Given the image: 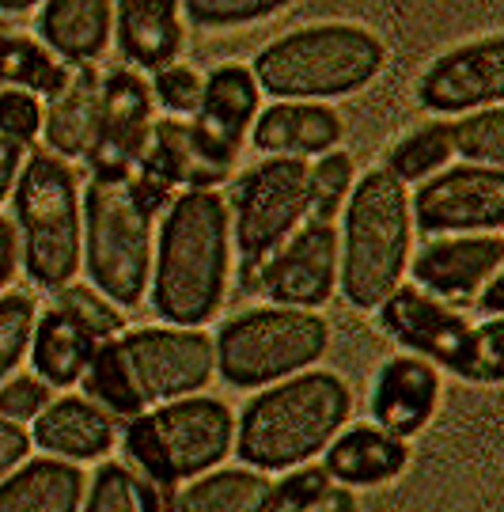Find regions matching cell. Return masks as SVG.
<instances>
[{"label": "cell", "mask_w": 504, "mask_h": 512, "mask_svg": "<svg viewBox=\"0 0 504 512\" xmlns=\"http://www.w3.org/2000/svg\"><path fill=\"white\" fill-rule=\"evenodd\" d=\"M228 274V202L216 190H186L163 213L152 258V308L171 327H201L224 304Z\"/></svg>", "instance_id": "obj_1"}, {"label": "cell", "mask_w": 504, "mask_h": 512, "mask_svg": "<svg viewBox=\"0 0 504 512\" xmlns=\"http://www.w3.org/2000/svg\"><path fill=\"white\" fill-rule=\"evenodd\" d=\"M213 338L198 327H141L95 346L84 387L91 403L137 418L148 406L198 395L213 380Z\"/></svg>", "instance_id": "obj_2"}, {"label": "cell", "mask_w": 504, "mask_h": 512, "mask_svg": "<svg viewBox=\"0 0 504 512\" xmlns=\"http://www.w3.org/2000/svg\"><path fill=\"white\" fill-rule=\"evenodd\" d=\"M353 395L338 372H304L258 391L235 425V452L254 471H285L342 433Z\"/></svg>", "instance_id": "obj_3"}, {"label": "cell", "mask_w": 504, "mask_h": 512, "mask_svg": "<svg viewBox=\"0 0 504 512\" xmlns=\"http://www.w3.org/2000/svg\"><path fill=\"white\" fill-rule=\"evenodd\" d=\"M387 65V46L360 23H311L273 38L254 57L251 76L258 92L288 103L338 99L368 88Z\"/></svg>", "instance_id": "obj_4"}, {"label": "cell", "mask_w": 504, "mask_h": 512, "mask_svg": "<svg viewBox=\"0 0 504 512\" xmlns=\"http://www.w3.org/2000/svg\"><path fill=\"white\" fill-rule=\"evenodd\" d=\"M338 281L360 311L379 308L410 266V194L387 167L360 179L342 205Z\"/></svg>", "instance_id": "obj_5"}, {"label": "cell", "mask_w": 504, "mask_h": 512, "mask_svg": "<svg viewBox=\"0 0 504 512\" xmlns=\"http://www.w3.org/2000/svg\"><path fill=\"white\" fill-rule=\"evenodd\" d=\"M16 217L23 232V270L42 289H65L80 274L84 220L72 167L57 152H35L19 167Z\"/></svg>", "instance_id": "obj_6"}, {"label": "cell", "mask_w": 504, "mask_h": 512, "mask_svg": "<svg viewBox=\"0 0 504 512\" xmlns=\"http://www.w3.org/2000/svg\"><path fill=\"white\" fill-rule=\"evenodd\" d=\"M235 421L220 399L186 395L129 421L126 452L160 490L213 471L232 452Z\"/></svg>", "instance_id": "obj_7"}, {"label": "cell", "mask_w": 504, "mask_h": 512, "mask_svg": "<svg viewBox=\"0 0 504 512\" xmlns=\"http://www.w3.org/2000/svg\"><path fill=\"white\" fill-rule=\"evenodd\" d=\"M330 346L323 315L304 308H258L228 319L216 334V368L235 387H266L315 365Z\"/></svg>", "instance_id": "obj_8"}, {"label": "cell", "mask_w": 504, "mask_h": 512, "mask_svg": "<svg viewBox=\"0 0 504 512\" xmlns=\"http://www.w3.org/2000/svg\"><path fill=\"white\" fill-rule=\"evenodd\" d=\"M84 266L118 308H137L152 270V213L126 183L91 179L84 194Z\"/></svg>", "instance_id": "obj_9"}, {"label": "cell", "mask_w": 504, "mask_h": 512, "mask_svg": "<svg viewBox=\"0 0 504 512\" xmlns=\"http://www.w3.org/2000/svg\"><path fill=\"white\" fill-rule=\"evenodd\" d=\"M383 330L432 365L451 368L470 384H497L504 372L501 319L470 327L463 315L444 308L425 289H395L379 304Z\"/></svg>", "instance_id": "obj_10"}, {"label": "cell", "mask_w": 504, "mask_h": 512, "mask_svg": "<svg viewBox=\"0 0 504 512\" xmlns=\"http://www.w3.org/2000/svg\"><path fill=\"white\" fill-rule=\"evenodd\" d=\"M307 213V164L292 156H266L235 190V247L243 258V285L258 293L262 266L292 236Z\"/></svg>", "instance_id": "obj_11"}, {"label": "cell", "mask_w": 504, "mask_h": 512, "mask_svg": "<svg viewBox=\"0 0 504 512\" xmlns=\"http://www.w3.org/2000/svg\"><path fill=\"white\" fill-rule=\"evenodd\" d=\"M152 88L144 84L133 69H114L103 76V95H99V126L95 141L88 148V164L95 179L107 183H126L141 164L152 141Z\"/></svg>", "instance_id": "obj_12"}, {"label": "cell", "mask_w": 504, "mask_h": 512, "mask_svg": "<svg viewBox=\"0 0 504 512\" xmlns=\"http://www.w3.org/2000/svg\"><path fill=\"white\" fill-rule=\"evenodd\" d=\"M414 220L425 236L497 232L504 224L501 167H448L414 194Z\"/></svg>", "instance_id": "obj_13"}, {"label": "cell", "mask_w": 504, "mask_h": 512, "mask_svg": "<svg viewBox=\"0 0 504 512\" xmlns=\"http://www.w3.org/2000/svg\"><path fill=\"white\" fill-rule=\"evenodd\" d=\"M504 95V38L486 35L440 54L417 80V99L432 114L497 107Z\"/></svg>", "instance_id": "obj_14"}, {"label": "cell", "mask_w": 504, "mask_h": 512, "mask_svg": "<svg viewBox=\"0 0 504 512\" xmlns=\"http://www.w3.org/2000/svg\"><path fill=\"white\" fill-rule=\"evenodd\" d=\"M334 285H338V232L334 224L319 220L288 236L258 274V289H266L277 308H323L334 296Z\"/></svg>", "instance_id": "obj_15"}, {"label": "cell", "mask_w": 504, "mask_h": 512, "mask_svg": "<svg viewBox=\"0 0 504 512\" xmlns=\"http://www.w3.org/2000/svg\"><path fill=\"white\" fill-rule=\"evenodd\" d=\"M141 175L156 179L163 190L186 186V190H213L224 183L235 167V152L216 148L209 137H201L194 122L163 118L152 126L148 152L141 156Z\"/></svg>", "instance_id": "obj_16"}, {"label": "cell", "mask_w": 504, "mask_h": 512, "mask_svg": "<svg viewBox=\"0 0 504 512\" xmlns=\"http://www.w3.org/2000/svg\"><path fill=\"white\" fill-rule=\"evenodd\" d=\"M440 403V372L417 353H398L376 372L372 384V418L379 429L410 440L417 437L436 414Z\"/></svg>", "instance_id": "obj_17"}, {"label": "cell", "mask_w": 504, "mask_h": 512, "mask_svg": "<svg viewBox=\"0 0 504 512\" xmlns=\"http://www.w3.org/2000/svg\"><path fill=\"white\" fill-rule=\"evenodd\" d=\"M501 262L504 239L497 232H474L425 243L414 258V277L436 296H470L501 270Z\"/></svg>", "instance_id": "obj_18"}, {"label": "cell", "mask_w": 504, "mask_h": 512, "mask_svg": "<svg viewBox=\"0 0 504 512\" xmlns=\"http://www.w3.org/2000/svg\"><path fill=\"white\" fill-rule=\"evenodd\" d=\"M345 137V122L334 107L323 103H288L266 107L251 126V141L266 156H326Z\"/></svg>", "instance_id": "obj_19"}, {"label": "cell", "mask_w": 504, "mask_h": 512, "mask_svg": "<svg viewBox=\"0 0 504 512\" xmlns=\"http://www.w3.org/2000/svg\"><path fill=\"white\" fill-rule=\"evenodd\" d=\"M258 118V84L247 65H216L213 73L201 80V99L194 110V126L201 137H209L216 148L235 152L243 137L251 133Z\"/></svg>", "instance_id": "obj_20"}, {"label": "cell", "mask_w": 504, "mask_h": 512, "mask_svg": "<svg viewBox=\"0 0 504 512\" xmlns=\"http://www.w3.org/2000/svg\"><path fill=\"white\" fill-rule=\"evenodd\" d=\"M114 418H110L103 406H95L91 399L80 395H65L50 403L35 418L31 429V444L46 448L50 456L61 459H103L114 448Z\"/></svg>", "instance_id": "obj_21"}, {"label": "cell", "mask_w": 504, "mask_h": 512, "mask_svg": "<svg viewBox=\"0 0 504 512\" xmlns=\"http://www.w3.org/2000/svg\"><path fill=\"white\" fill-rule=\"evenodd\" d=\"M410 444L379 425H353L326 444V475L338 478L345 490L383 486L406 471Z\"/></svg>", "instance_id": "obj_22"}, {"label": "cell", "mask_w": 504, "mask_h": 512, "mask_svg": "<svg viewBox=\"0 0 504 512\" xmlns=\"http://www.w3.org/2000/svg\"><path fill=\"white\" fill-rule=\"evenodd\" d=\"M114 0H42L38 35L69 65H91L107 50Z\"/></svg>", "instance_id": "obj_23"}, {"label": "cell", "mask_w": 504, "mask_h": 512, "mask_svg": "<svg viewBox=\"0 0 504 512\" xmlns=\"http://www.w3.org/2000/svg\"><path fill=\"white\" fill-rule=\"evenodd\" d=\"M179 0H118V46L141 69L175 65L182 50V19Z\"/></svg>", "instance_id": "obj_24"}, {"label": "cell", "mask_w": 504, "mask_h": 512, "mask_svg": "<svg viewBox=\"0 0 504 512\" xmlns=\"http://www.w3.org/2000/svg\"><path fill=\"white\" fill-rule=\"evenodd\" d=\"M84 471L69 459H31L0 478V512H80Z\"/></svg>", "instance_id": "obj_25"}, {"label": "cell", "mask_w": 504, "mask_h": 512, "mask_svg": "<svg viewBox=\"0 0 504 512\" xmlns=\"http://www.w3.org/2000/svg\"><path fill=\"white\" fill-rule=\"evenodd\" d=\"M99 95H103V73H95L91 65H76L61 95H54L50 107L42 110L50 152H57L61 160L88 156L99 126Z\"/></svg>", "instance_id": "obj_26"}, {"label": "cell", "mask_w": 504, "mask_h": 512, "mask_svg": "<svg viewBox=\"0 0 504 512\" xmlns=\"http://www.w3.org/2000/svg\"><path fill=\"white\" fill-rule=\"evenodd\" d=\"M95 334L84 323H76L69 311L50 308L42 319H35L31 330V365H35L38 380L50 387H69L88 372L91 357H95Z\"/></svg>", "instance_id": "obj_27"}, {"label": "cell", "mask_w": 504, "mask_h": 512, "mask_svg": "<svg viewBox=\"0 0 504 512\" xmlns=\"http://www.w3.org/2000/svg\"><path fill=\"white\" fill-rule=\"evenodd\" d=\"M72 69L31 35H0V84L54 99L69 84Z\"/></svg>", "instance_id": "obj_28"}, {"label": "cell", "mask_w": 504, "mask_h": 512, "mask_svg": "<svg viewBox=\"0 0 504 512\" xmlns=\"http://www.w3.org/2000/svg\"><path fill=\"white\" fill-rule=\"evenodd\" d=\"M270 478L262 471H213L190 482L179 497V512H262L270 497Z\"/></svg>", "instance_id": "obj_29"}, {"label": "cell", "mask_w": 504, "mask_h": 512, "mask_svg": "<svg viewBox=\"0 0 504 512\" xmlns=\"http://www.w3.org/2000/svg\"><path fill=\"white\" fill-rule=\"evenodd\" d=\"M451 160V129L432 122V126H421L414 133H406L391 156H387V171L395 175L398 183H421L436 175L440 167Z\"/></svg>", "instance_id": "obj_30"}, {"label": "cell", "mask_w": 504, "mask_h": 512, "mask_svg": "<svg viewBox=\"0 0 504 512\" xmlns=\"http://www.w3.org/2000/svg\"><path fill=\"white\" fill-rule=\"evenodd\" d=\"M349 190H353V156L349 152L319 156V164L307 167V213H311V220L334 224Z\"/></svg>", "instance_id": "obj_31"}, {"label": "cell", "mask_w": 504, "mask_h": 512, "mask_svg": "<svg viewBox=\"0 0 504 512\" xmlns=\"http://www.w3.org/2000/svg\"><path fill=\"white\" fill-rule=\"evenodd\" d=\"M451 129V152L467 156L478 167H501L504 164V110L482 107L470 110Z\"/></svg>", "instance_id": "obj_32"}, {"label": "cell", "mask_w": 504, "mask_h": 512, "mask_svg": "<svg viewBox=\"0 0 504 512\" xmlns=\"http://www.w3.org/2000/svg\"><path fill=\"white\" fill-rule=\"evenodd\" d=\"M84 512H148V482H137L122 463H107L91 478Z\"/></svg>", "instance_id": "obj_33"}, {"label": "cell", "mask_w": 504, "mask_h": 512, "mask_svg": "<svg viewBox=\"0 0 504 512\" xmlns=\"http://www.w3.org/2000/svg\"><path fill=\"white\" fill-rule=\"evenodd\" d=\"M35 300L23 293L0 296V384L12 376L23 361V353L31 346V330H35Z\"/></svg>", "instance_id": "obj_34"}, {"label": "cell", "mask_w": 504, "mask_h": 512, "mask_svg": "<svg viewBox=\"0 0 504 512\" xmlns=\"http://www.w3.org/2000/svg\"><path fill=\"white\" fill-rule=\"evenodd\" d=\"M54 308L69 311L76 323L95 334V338H118L126 330V315L118 311V304H110L99 289H80V285H65L57 289V304Z\"/></svg>", "instance_id": "obj_35"}, {"label": "cell", "mask_w": 504, "mask_h": 512, "mask_svg": "<svg viewBox=\"0 0 504 512\" xmlns=\"http://www.w3.org/2000/svg\"><path fill=\"white\" fill-rule=\"evenodd\" d=\"M292 0H179V8L198 27H247L273 12L288 8Z\"/></svg>", "instance_id": "obj_36"}, {"label": "cell", "mask_w": 504, "mask_h": 512, "mask_svg": "<svg viewBox=\"0 0 504 512\" xmlns=\"http://www.w3.org/2000/svg\"><path fill=\"white\" fill-rule=\"evenodd\" d=\"M326 490H330V475L323 467H300L281 482H273L262 512H311L323 501Z\"/></svg>", "instance_id": "obj_37"}, {"label": "cell", "mask_w": 504, "mask_h": 512, "mask_svg": "<svg viewBox=\"0 0 504 512\" xmlns=\"http://www.w3.org/2000/svg\"><path fill=\"white\" fill-rule=\"evenodd\" d=\"M152 99L171 114H194L201 99V76L190 65H163L156 69V80L148 84Z\"/></svg>", "instance_id": "obj_38"}, {"label": "cell", "mask_w": 504, "mask_h": 512, "mask_svg": "<svg viewBox=\"0 0 504 512\" xmlns=\"http://www.w3.org/2000/svg\"><path fill=\"white\" fill-rule=\"evenodd\" d=\"M42 129V103L38 95L19 92V88H4L0 92V137H12L19 145H27Z\"/></svg>", "instance_id": "obj_39"}, {"label": "cell", "mask_w": 504, "mask_h": 512, "mask_svg": "<svg viewBox=\"0 0 504 512\" xmlns=\"http://www.w3.org/2000/svg\"><path fill=\"white\" fill-rule=\"evenodd\" d=\"M50 406V384H42L38 376H19L0 387V418L8 421H35Z\"/></svg>", "instance_id": "obj_40"}, {"label": "cell", "mask_w": 504, "mask_h": 512, "mask_svg": "<svg viewBox=\"0 0 504 512\" xmlns=\"http://www.w3.org/2000/svg\"><path fill=\"white\" fill-rule=\"evenodd\" d=\"M31 452V433L19 425V421L0 418V478L8 471H16L19 463Z\"/></svg>", "instance_id": "obj_41"}, {"label": "cell", "mask_w": 504, "mask_h": 512, "mask_svg": "<svg viewBox=\"0 0 504 512\" xmlns=\"http://www.w3.org/2000/svg\"><path fill=\"white\" fill-rule=\"evenodd\" d=\"M19 167H23V145L12 137H0V202L16 190Z\"/></svg>", "instance_id": "obj_42"}, {"label": "cell", "mask_w": 504, "mask_h": 512, "mask_svg": "<svg viewBox=\"0 0 504 512\" xmlns=\"http://www.w3.org/2000/svg\"><path fill=\"white\" fill-rule=\"evenodd\" d=\"M16 274V228L12 220L0 217V289Z\"/></svg>", "instance_id": "obj_43"}, {"label": "cell", "mask_w": 504, "mask_h": 512, "mask_svg": "<svg viewBox=\"0 0 504 512\" xmlns=\"http://www.w3.org/2000/svg\"><path fill=\"white\" fill-rule=\"evenodd\" d=\"M311 512H357V497H353V490H345V486L342 490L330 486V490L323 494V501H319Z\"/></svg>", "instance_id": "obj_44"}, {"label": "cell", "mask_w": 504, "mask_h": 512, "mask_svg": "<svg viewBox=\"0 0 504 512\" xmlns=\"http://www.w3.org/2000/svg\"><path fill=\"white\" fill-rule=\"evenodd\" d=\"M482 289H486V293H482V308H486L489 315H501V311H504V277H501V270L489 277Z\"/></svg>", "instance_id": "obj_45"}, {"label": "cell", "mask_w": 504, "mask_h": 512, "mask_svg": "<svg viewBox=\"0 0 504 512\" xmlns=\"http://www.w3.org/2000/svg\"><path fill=\"white\" fill-rule=\"evenodd\" d=\"M35 4H42V0H0V12H27V8H35Z\"/></svg>", "instance_id": "obj_46"}]
</instances>
